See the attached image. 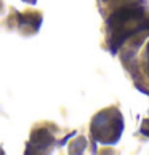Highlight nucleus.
Here are the masks:
<instances>
[{"label":"nucleus","mask_w":149,"mask_h":155,"mask_svg":"<svg viewBox=\"0 0 149 155\" xmlns=\"http://www.w3.org/2000/svg\"><path fill=\"white\" fill-rule=\"evenodd\" d=\"M107 27L111 32V50L116 53L128 37L149 31V18H144V10L140 5H125L109 16Z\"/></svg>","instance_id":"1"},{"label":"nucleus","mask_w":149,"mask_h":155,"mask_svg":"<svg viewBox=\"0 0 149 155\" xmlns=\"http://www.w3.org/2000/svg\"><path fill=\"white\" fill-rule=\"evenodd\" d=\"M24 2H27V3H32V5H34V3L37 2V0H24Z\"/></svg>","instance_id":"4"},{"label":"nucleus","mask_w":149,"mask_h":155,"mask_svg":"<svg viewBox=\"0 0 149 155\" xmlns=\"http://www.w3.org/2000/svg\"><path fill=\"white\" fill-rule=\"evenodd\" d=\"M124 130L122 115L117 109H107L96 114L91 122V134L103 144H116Z\"/></svg>","instance_id":"2"},{"label":"nucleus","mask_w":149,"mask_h":155,"mask_svg":"<svg viewBox=\"0 0 149 155\" xmlns=\"http://www.w3.org/2000/svg\"><path fill=\"white\" fill-rule=\"evenodd\" d=\"M53 136H51L47 130H39L36 131V133L32 134L31 137V142H29V149H32L31 153L32 152H40V153H43V152H50V149L53 147ZM27 149V150H29Z\"/></svg>","instance_id":"3"}]
</instances>
